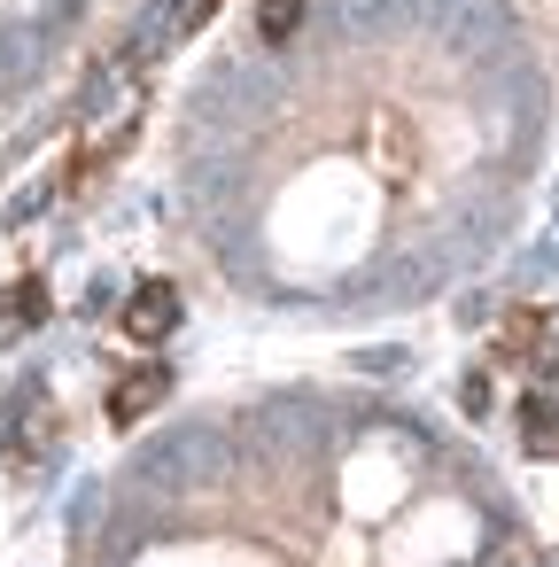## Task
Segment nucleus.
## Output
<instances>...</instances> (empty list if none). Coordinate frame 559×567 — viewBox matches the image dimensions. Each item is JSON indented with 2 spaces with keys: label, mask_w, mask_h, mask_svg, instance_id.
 Instances as JSON below:
<instances>
[{
  "label": "nucleus",
  "mask_w": 559,
  "mask_h": 567,
  "mask_svg": "<svg viewBox=\"0 0 559 567\" xmlns=\"http://www.w3.org/2000/svg\"><path fill=\"white\" fill-rule=\"evenodd\" d=\"M164 396H172V373H164V365H133V373H117V389H110V420L133 427V420H148Z\"/></svg>",
  "instance_id": "2"
},
{
  "label": "nucleus",
  "mask_w": 559,
  "mask_h": 567,
  "mask_svg": "<svg viewBox=\"0 0 559 567\" xmlns=\"http://www.w3.org/2000/svg\"><path fill=\"white\" fill-rule=\"evenodd\" d=\"M520 443H528L536 458H559V373H551V389H536V396L520 404Z\"/></svg>",
  "instance_id": "3"
},
{
  "label": "nucleus",
  "mask_w": 559,
  "mask_h": 567,
  "mask_svg": "<svg viewBox=\"0 0 559 567\" xmlns=\"http://www.w3.org/2000/svg\"><path fill=\"white\" fill-rule=\"evenodd\" d=\"M179 327V288L172 280H141L133 296H125V334L133 342H164Z\"/></svg>",
  "instance_id": "1"
},
{
  "label": "nucleus",
  "mask_w": 559,
  "mask_h": 567,
  "mask_svg": "<svg viewBox=\"0 0 559 567\" xmlns=\"http://www.w3.org/2000/svg\"><path fill=\"white\" fill-rule=\"evenodd\" d=\"M48 319V280H9V288H0V327H40Z\"/></svg>",
  "instance_id": "5"
},
{
  "label": "nucleus",
  "mask_w": 559,
  "mask_h": 567,
  "mask_svg": "<svg viewBox=\"0 0 559 567\" xmlns=\"http://www.w3.org/2000/svg\"><path fill=\"white\" fill-rule=\"evenodd\" d=\"M48 443H63V412H55L48 396H24V420H17V451H24V458H40Z\"/></svg>",
  "instance_id": "4"
},
{
  "label": "nucleus",
  "mask_w": 559,
  "mask_h": 567,
  "mask_svg": "<svg viewBox=\"0 0 559 567\" xmlns=\"http://www.w3.org/2000/svg\"><path fill=\"white\" fill-rule=\"evenodd\" d=\"M117 156H125V133H102V141H94V148L71 164V187H86V179H94L102 164H117Z\"/></svg>",
  "instance_id": "6"
},
{
  "label": "nucleus",
  "mask_w": 559,
  "mask_h": 567,
  "mask_svg": "<svg viewBox=\"0 0 559 567\" xmlns=\"http://www.w3.org/2000/svg\"><path fill=\"white\" fill-rule=\"evenodd\" d=\"M536 334H544V311H513V334H505V342H513V350H536Z\"/></svg>",
  "instance_id": "8"
},
{
  "label": "nucleus",
  "mask_w": 559,
  "mask_h": 567,
  "mask_svg": "<svg viewBox=\"0 0 559 567\" xmlns=\"http://www.w3.org/2000/svg\"><path fill=\"white\" fill-rule=\"evenodd\" d=\"M210 9H218V0H179V24H203Z\"/></svg>",
  "instance_id": "9"
},
{
  "label": "nucleus",
  "mask_w": 559,
  "mask_h": 567,
  "mask_svg": "<svg viewBox=\"0 0 559 567\" xmlns=\"http://www.w3.org/2000/svg\"><path fill=\"white\" fill-rule=\"evenodd\" d=\"M296 9H303V0H265V40H288L296 32Z\"/></svg>",
  "instance_id": "7"
}]
</instances>
